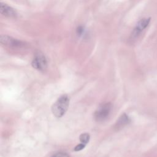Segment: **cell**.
Listing matches in <instances>:
<instances>
[{"instance_id":"6da1fadb","label":"cell","mask_w":157,"mask_h":157,"mask_svg":"<svg viewBox=\"0 0 157 157\" xmlns=\"http://www.w3.org/2000/svg\"><path fill=\"white\" fill-rule=\"evenodd\" d=\"M69 104V98L67 95L64 94L61 96L52 107L53 114L58 118L63 117L66 112Z\"/></svg>"},{"instance_id":"7a4b0ae2","label":"cell","mask_w":157,"mask_h":157,"mask_svg":"<svg viewBox=\"0 0 157 157\" xmlns=\"http://www.w3.org/2000/svg\"><path fill=\"white\" fill-rule=\"evenodd\" d=\"M112 109V104L110 102L102 104L99 105L94 113V119L100 121L106 119L109 115Z\"/></svg>"},{"instance_id":"3957f363","label":"cell","mask_w":157,"mask_h":157,"mask_svg":"<svg viewBox=\"0 0 157 157\" xmlns=\"http://www.w3.org/2000/svg\"><path fill=\"white\" fill-rule=\"evenodd\" d=\"M31 65L34 68L39 71H44L47 67V61L45 56L42 53L38 52L36 53L32 61Z\"/></svg>"},{"instance_id":"277c9868","label":"cell","mask_w":157,"mask_h":157,"mask_svg":"<svg viewBox=\"0 0 157 157\" xmlns=\"http://www.w3.org/2000/svg\"><path fill=\"white\" fill-rule=\"evenodd\" d=\"M150 22V18H145L139 20L136 24V26L134 27L131 33V38L132 39H134L137 38L141 34V33L145 29H146V28L148 26Z\"/></svg>"},{"instance_id":"5b68a950","label":"cell","mask_w":157,"mask_h":157,"mask_svg":"<svg viewBox=\"0 0 157 157\" xmlns=\"http://www.w3.org/2000/svg\"><path fill=\"white\" fill-rule=\"evenodd\" d=\"M0 42L3 45L12 47H22L25 45V43L24 42L8 35H1Z\"/></svg>"},{"instance_id":"8992f818","label":"cell","mask_w":157,"mask_h":157,"mask_svg":"<svg viewBox=\"0 0 157 157\" xmlns=\"http://www.w3.org/2000/svg\"><path fill=\"white\" fill-rule=\"evenodd\" d=\"M0 12L2 15L10 18H15L17 16V13L13 8L3 2L0 3Z\"/></svg>"},{"instance_id":"52a82bcc","label":"cell","mask_w":157,"mask_h":157,"mask_svg":"<svg viewBox=\"0 0 157 157\" xmlns=\"http://www.w3.org/2000/svg\"><path fill=\"white\" fill-rule=\"evenodd\" d=\"M129 122H130V119L128 117V116L126 113H123L117 120L115 124L114 128L116 130H119L123 128V127H124L125 126H126L127 124H128Z\"/></svg>"},{"instance_id":"ba28073f","label":"cell","mask_w":157,"mask_h":157,"mask_svg":"<svg viewBox=\"0 0 157 157\" xmlns=\"http://www.w3.org/2000/svg\"><path fill=\"white\" fill-rule=\"evenodd\" d=\"M90 138V134L88 133H83L79 137V139H80L81 143L85 144V145H86V144L89 142Z\"/></svg>"},{"instance_id":"9c48e42d","label":"cell","mask_w":157,"mask_h":157,"mask_svg":"<svg viewBox=\"0 0 157 157\" xmlns=\"http://www.w3.org/2000/svg\"><path fill=\"white\" fill-rule=\"evenodd\" d=\"M85 33L84 28L82 26H78L76 29V33L78 36H82Z\"/></svg>"},{"instance_id":"30bf717a","label":"cell","mask_w":157,"mask_h":157,"mask_svg":"<svg viewBox=\"0 0 157 157\" xmlns=\"http://www.w3.org/2000/svg\"><path fill=\"white\" fill-rule=\"evenodd\" d=\"M52 157H70L69 155L65 152H57L52 155Z\"/></svg>"},{"instance_id":"8fae6325","label":"cell","mask_w":157,"mask_h":157,"mask_svg":"<svg viewBox=\"0 0 157 157\" xmlns=\"http://www.w3.org/2000/svg\"><path fill=\"white\" fill-rule=\"evenodd\" d=\"M86 145L85 144H83L82 143L80 144H78L75 146V147L74 148V151H80L82 150V149H83L85 147Z\"/></svg>"}]
</instances>
